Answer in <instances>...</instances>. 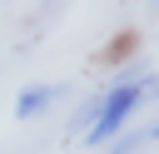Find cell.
<instances>
[{
  "mask_svg": "<svg viewBox=\"0 0 159 154\" xmlns=\"http://www.w3.org/2000/svg\"><path fill=\"white\" fill-rule=\"evenodd\" d=\"M149 89H154V75H144V70L124 75L119 84H109V89L99 94V114H94V124L84 129V144H109V139H119L124 119L134 114V104H139Z\"/></svg>",
  "mask_w": 159,
  "mask_h": 154,
  "instance_id": "1",
  "label": "cell"
},
{
  "mask_svg": "<svg viewBox=\"0 0 159 154\" xmlns=\"http://www.w3.org/2000/svg\"><path fill=\"white\" fill-rule=\"evenodd\" d=\"M55 104V84H30L25 94H20V104H15V114L20 119H35V114H45Z\"/></svg>",
  "mask_w": 159,
  "mask_h": 154,
  "instance_id": "2",
  "label": "cell"
},
{
  "mask_svg": "<svg viewBox=\"0 0 159 154\" xmlns=\"http://www.w3.org/2000/svg\"><path fill=\"white\" fill-rule=\"evenodd\" d=\"M134 40H139L134 30H124V35H114V40L104 45V55H99V60H104V65H119V60H124V55L134 50Z\"/></svg>",
  "mask_w": 159,
  "mask_h": 154,
  "instance_id": "3",
  "label": "cell"
},
{
  "mask_svg": "<svg viewBox=\"0 0 159 154\" xmlns=\"http://www.w3.org/2000/svg\"><path fill=\"white\" fill-rule=\"evenodd\" d=\"M94 114H99V99H84V104H80V114H75V129H89V124H94Z\"/></svg>",
  "mask_w": 159,
  "mask_h": 154,
  "instance_id": "4",
  "label": "cell"
}]
</instances>
